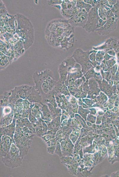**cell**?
<instances>
[{
  "label": "cell",
  "instance_id": "cell-22",
  "mask_svg": "<svg viewBox=\"0 0 119 177\" xmlns=\"http://www.w3.org/2000/svg\"><path fill=\"white\" fill-rule=\"evenodd\" d=\"M56 145L47 146V152L52 155L54 154L56 148Z\"/></svg>",
  "mask_w": 119,
  "mask_h": 177
},
{
  "label": "cell",
  "instance_id": "cell-1",
  "mask_svg": "<svg viewBox=\"0 0 119 177\" xmlns=\"http://www.w3.org/2000/svg\"><path fill=\"white\" fill-rule=\"evenodd\" d=\"M36 134L24 132L22 128L16 124L14 136L15 144L18 148L21 157L23 158L28 153L29 150Z\"/></svg>",
  "mask_w": 119,
  "mask_h": 177
},
{
  "label": "cell",
  "instance_id": "cell-2",
  "mask_svg": "<svg viewBox=\"0 0 119 177\" xmlns=\"http://www.w3.org/2000/svg\"><path fill=\"white\" fill-rule=\"evenodd\" d=\"M1 160L6 166L12 168L21 165L22 158L20 155L19 150L14 143H13L10 150L5 156L1 157Z\"/></svg>",
  "mask_w": 119,
  "mask_h": 177
},
{
  "label": "cell",
  "instance_id": "cell-12",
  "mask_svg": "<svg viewBox=\"0 0 119 177\" xmlns=\"http://www.w3.org/2000/svg\"><path fill=\"white\" fill-rule=\"evenodd\" d=\"M48 127V130H53L57 131L60 128V116L52 119L51 122L44 121Z\"/></svg>",
  "mask_w": 119,
  "mask_h": 177
},
{
  "label": "cell",
  "instance_id": "cell-20",
  "mask_svg": "<svg viewBox=\"0 0 119 177\" xmlns=\"http://www.w3.org/2000/svg\"><path fill=\"white\" fill-rule=\"evenodd\" d=\"M55 137V136L48 134L44 135L41 137L42 140L45 143L47 142L52 139Z\"/></svg>",
  "mask_w": 119,
  "mask_h": 177
},
{
  "label": "cell",
  "instance_id": "cell-11",
  "mask_svg": "<svg viewBox=\"0 0 119 177\" xmlns=\"http://www.w3.org/2000/svg\"><path fill=\"white\" fill-rule=\"evenodd\" d=\"M15 112L14 111L7 114H2L0 119V127L7 126L12 122Z\"/></svg>",
  "mask_w": 119,
  "mask_h": 177
},
{
  "label": "cell",
  "instance_id": "cell-4",
  "mask_svg": "<svg viewBox=\"0 0 119 177\" xmlns=\"http://www.w3.org/2000/svg\"><path fill=\"white\" fill-rule=\"evenodd\" d=\"M30 103L26 99H20L16 102L14 106V116L17 119L21 117L28 118L30 112Z\"/></svg>",
  "mask_w": 119,
  "mask_h": 177
},
{
  "label": "cell",
  "instance_id": "cell-9",
  "mask_svg": "<svg viewBox=\"0 0 119 177\" xmlns=\"http://www.w3.org/2000/svg\"><path fill=\"white\" fill-rule=\"evenodd\" d=\"M16 118L14 116L13 121L10 124L5 127H0V137L2 135L7 136L14 139L13 137L16 129Z\"/></svg>",
  "mask_w": 119,
  "mask_h": 177
},
{
  "label": "cell",
  "instance_id": "cell-18",
  "mask_svg": "<svg viewBox=\"0 0 119 177\" xmlns=\"http://www.w3.org/2000/svg\"><path fill=\"white\" fill-rule=\"evenodd\" d=\"M111 10L114 16L119 19V0H117L115 4L114 5Z\"/></svg>",
  "mask_w": 119,
  "mask_h": 177
},
{
  "label": "cell",
  "instance_id": "cell-17",
  "mask_svg": "<svg viewBox=\"0 0 119 177\" xmlns=\"http://www.w3.org/2000/svg\"><path fill=\"white\" fill-rule=\"evenodd\" d=\"M111 47L112 49L116 52L119 50V40L112 37L109 39Z\"/></svg>",
  "mask_w": 119,
  "mask_h": 177
},
{
  "label": "cell",
  "instance_id": "cell-8",
  "mask_svg": "<svg viewBox=\"0 0 119 177\" xmlns=\"http://www.w3.org/2000/svg\"><path fill=\"white\" fill-rule=\"evenodd\" d=\"M15 143L14 140L9 136L2 135L0 137V156H5L9 151L11 145Z\"/></svg>",
  "mask_w": 119,
  "mask_h": 177
},
{
  "label": "cell",
  "instance_id": "cell-6",
  "mask_svg": "<svg viewBox=\"0 0 119 177\" xmlns=\"http://www.w3.org/2000/svg\"><path fill=\"white\" fill-rule=\"evenodd\" d=\"M88 12L84 9H80L78 12L68 19L70 25L75 28L76 27H83L87 20Z\"/></svg>",
  "mask_w": 119,
  "mask_h": 177
},
{
  "label": "cell",
  "instance_id": "cell-13",
  "mask_svg": "<svg viewBox=\"0 0 119 177\" xmlns=\"http://www.w3.org/2000/svg\"><path fill=\"white\" fill-rule=\"evenodd\" d=\"M30 112L38 120L41 119V104L35 103L34 106L30 109Z\"/></svg>",
  "mask_w": 119,
  "mask_h": 177
},
{
  "label": "cell",
  "instance_id": "cell-24",
  "mask_svg": "<svg viewBox=\"0 0 119 177\" xmlns=\"http://www.w3.org/2000/svg\"><path fill=\"white\" fill-rule=\"evenodd\" d=\"M41 122L42 125V130L44 134L48 131V127L47 124L44 120L42 119Z\"/></svg>",
  "mask_w": 119,
  "mask_h": 177
},
{
  "label": "cell",
  "instance_id": "cell-15",
  "mask_svg": "<svg viewBox=\"0 0 119 177\" xmlns=\"http://www.w3.org/2000/svg\"><path fill=\"white\" fill-rule=\"evenodd\" d=\"M41 119L37 120L35 123L32 124L35 129L36 136L40 137L44 134Z\"/></svg>",
  "mask_w": 119,
  "mask_h": 177
},
{
  "label": "cell",
  "instance_id": "cell-5",
  "mask_svg": "<svg viewBox=\"0 0 119 177\" xmlns=\"http://www.w3.org/2000/svg\"><path fill=\"white\" fill-rule=\"evenodd\" d=\"M56 83L54 76H50L41 81L35 83L34 87L42 96L52 91Z\"/></svg>",
  "mask_w": 119,
  "mask_h": 177
},
{
  "label": "cell",
  "instance_id": "cell-19",
  "mask_svg": "<svg viewBox=\"0 0 119 177\" xmlns=\"http://www.w3.org/2000/svg\"><path fill=\"white\" fill-rule=\"evenodd\" d=\"M54 154L58 155L60 158L63 156L61 146L60 142L58 141H57L56 144Z\"/></svg>",
  "mask_w": 119,
  "mask_h": 177
},
{
  "label": "cell",
  "instance_id": "cell-3",
  "mask_svg": "<svg viewBox=\"0 0 119 177\" xmlns=\"http://www.w3.org/2000/svg\"><path fill=\"white\" fill-rule=\"evenodd\" d=\"M101 6V1H98L88 13L87 21L83 27L88 32H93L97 29L99 21L100 19L98 15V10Z\"/></svg>",
  "mask_w": 119,
  "mask_h": 177
},
{
  "label": "cell",
  "instance_id": "cell-23",
  "mask_svg": "<svg viewBox=\"0 0 119 177\" xmlns=\"http://www.w3.org/2000/svg\"><path fill=\"white\" fill-rule=\"evenodd\" d=\"M28 118L29 121L32 124L35 123L38 120L32 114L30 111L28 115Z\"/></svg>",
  "mask_w": 119,
  "mask_h": 177
},
{
  "label": "cell",
  "instance_id": "cell-10",
  "mask_svg": "<svg viewBox=\"0 0 119 177\" xmlns=\"http://www.w3.org/2000/svg\"><path fill=\"white\" fill-rule=\"evenodd\" d=\"M26 99L30 103L42 104V96L34 86L32 91L27 96Z\"/></svg>",
  "mask_w": 119,
  "mask_h": 177
},
{
  "label": "cell",
  "instance_id": "cell-14",
  "mask_svg": "<svg viewBox=\"0 0 119 177\" xmlns=\"http://www.w3.org/2000/svg\"><path fill=\"white\" fill-rule=\"evenodd\" d=\"M12 94L11 91H5L0 96V105L5 106L8 105L9 99Z\"/></svg>",
  "mask_w": 119,
  "mask_h": 177
},
{
  "label": "cell",
  "instance_id": "cell-21",
  "mask_svg": "<svg viewBox=\"0 0 119 177\" xmlns=\"http://www.w3.org/2000/svg\"><path fill=\"white\" fill-rule=\"evenodd\" d=\"M57 141L58 140L57 138L56 137H55L46 143L47 146L51 145H56Z\"/></svg>",
  "mask_w": 119,
  "mask_h": 177
},
{
  "label": "cell",
  "instance_id": "cell-7",
  "mask_svg": "<svg viewBox=\"0 0 119 177\" xmlns=\"http://www.w3.org/2000/svg\"><path fill=\"white\" fill-rule=\"evenodd\" d=\"M118 19L115 16L107 19L105 24L96 29L97 33L100 35H107L114 31L117 28Z\"/></svg>",
  "mask_w": 119,
  "mask_h": 177
},
{
  "label": "cell",
  "instance_id": "cell-16",
  "mask_svg": "<svg viewBox=\"0 0 119 177\" xmlns=\"http://www.w3.org/2000/svg\"><path fill=\"white\" fill-rule=\"evenodd\" d=\"M76 6L80 9H85L88 13L92 8L91 5L86 3L82 0L77 1Z\"/></svg>",
  "mask_w": 119,
  "mask_h": 177
}]
</instances>
